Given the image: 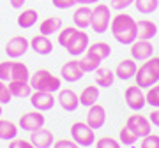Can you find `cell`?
<instances>
[{
    "label": "cell",
    "instance_id": "obj_1",
    "mask_svg": "<svg viewBox=\"0 0 159 148\" xmlns=\"http://www.w3.org/2000/svg\"><path fill=\"white\" fill-rule=\"evenodd\" d=\"M110 30H111L115 41L124 46H131L136 41V21L127 12L120 11L117 16L111 18Z\"/></svg>",
    "mask_w": 159,
    "mask_h": 148
},
{
    "label": "cell",
    "instance_id": "obj_2",
    "mask_svg": "<svg viewBox=\"0 0 159 148\" xmlns=\"http://www.w3.org/2000/svg\"><path fill=\"white\" fill-rule=\"evenodd\" d=\"M30 86L37 92H51L55 94L62 88V80L51 74L48 69H37L34 74H30Z\"/></svg>",
    "mask_w": 159,
    "mask_h": 148
},
{
    "label": "cell",
    "instance_id": "obj_3",
    "mask_svg": "<svg viewBox=\"0 0 159 148\" xmlns=\"http://www.w3.org/2000/svg\"><path fill=\"white\" fill-rule=\"evenodd\" d=\"M136 85L140 88H150L159 81V57H150L136 71Z\"/></svg>",
    "mask_w": 159,
    "mask_h": 148
},
{
    "label": "cell",
    "instance_id": "obj_4",
    "mask_svg": "<svg viewBox=\"0 0 159 148\" xmlns=\"http://www.w3.org/2000/svg\"><path fill=\"white\" fill-rule=\"evenodd\" d=\"M111 9L106 4H97L92 9V21H90V28L96 34H104L108 32L110 23H111Z\"/></svg>",
    "mask_w": 159,
    "mask_h": 148
},
{
    "label": "cell",
    "instance_id": "obj_5",
    "mask_svg": "<svg viewBox=\"0 0 159 148\" xmlns=\"http://www.w3.org/2000/svg\"><path fill=\"white\" fill-rule=\"evenodd\" d=\"M71 139H74L80 146H92L96 141V131L87 122H74L71 125Z\"/></svg>",
    "mask_w": 159,
    "mask_h": 148
},
{
    "label": "cell",
    "instance_id": "obj_6",
    "mask_svg": "<svg viewBox=\"0 0 159 148\" xmlns=\"http://www.w3.org/2000/svg\"><path fill=\"white\" fill-rule=\"evenodd\" d=\"M124 99L127 108L133 109V111H142L145 106H147V97H145V92L143 88H140L138 85L127 86L124 92Z\"/></svg>",
    "mask_w": 159,
    "mask_h": 148
},
{
    "label": "cell",
    "instance_id": "obj_7",
    "mask_svg": "<svg viewBox=\"0 0 159 148\" xmlns=\"http://www.w3.org/2000/svg\"><path fill=\"white\" fill-rule=\"evenodd\" d=\"M152 124H150V120L147 118V116H143V115H131V116H127V120H125V127L129 129V131H133L134 134L138 136V139H142V137H145L147 134H150V129H152Z\"/></svg>",
    "mask_w": 159,
    "mask_h": 148
},
{
    "label": "cell",
    "instance_id": "obj_8",
    "mask_svg": "<svg viewBox=\"0 0 159 148\" xmlns=\"http://www.w3.org/2000/svg\"><path fill=\"white\" fill-rule=\"evenodd\" d=\"M44 122H46V118H44V115H43V111L34 109V111H29V113H23L20 116L18 125L21 127L23 131L34 132L37 129H41V127H44Z\"/></svg>",
    "mask_w": 159,
    "mask_h": 148
},
{
    "label": "cell",
    "instance_id": "obj_9",
    "mask_svg": "<svg viewBox=\"0 0 159 148\" xmlns=\"http://www.w3.org/2000/svg\"><path fill=\"white\" fill-rule=\"evenodd\" d=\"M29 48H30V41L25 35H14V37L7 41L6 55L9 58H20L29 51Z\"/></svg>",
    "mask_w": 159,
    "mask_h": 148
},
{
    "label": "cell",
    "instance_id": "obj_10",
    "mask_svg": "<svg viewBox=\"0 0 159 148\" xmlns=\"http://www.w3.org/2000/svg\"><path fill=\"white\" fill-rule=\"evenodd\" d=\"M29 99H30V104H32L34 109H37V111H50V109H53V106L57 104V99L53 97L51 92L34 90Z\"/></svg>",
    "mask_w": 159,
    "mask_h": 148
},
{
    "label": "cell",
    "instance_id": "obj_11",
    "mask_svg": "<svg viewBox=\"0 0 159 148\" xmlns=\"http://www.w3.org/2000/svg\"><path fill=\"white\" fill-rule=\"evenodd\" d=\"M89 44H90V37H89V34L83 32V30H78L76 35L73 37V41H71L69 46L66 48V51H67L71 57H80V55H83V53L87 51Z\"/></svg>",
    "mask_w": 159,
    "mask_h": 148
},
{
    "label": "cell",
    "instance_id": "obj_12",
    "mask_svg": "<svg viewBox=\"0 0 159 148\" xmlns=\"http://www.w3.org/2000/svg\"><path fill=\"white\" fill-rule=\"evenodd\" d=\"M60 76H62V80H66L67 83H76V81H80L85 76V71L80 65V60H69V62H66L62 65Z\"/></svg>",
    "mask_w": 159,
    "mask_h": 148
},
{
    "label": "cell",
    "instance_id": "obj_13",
    "mask_svg": "<svg viewBox=\"0 0 159 148\" xmlns=\"http://www.w3.org/2000/svg\"><path fill=\"white\" fill-rule=\"evenodd\" d=\"M131 57L134 60H148L150 57H154V44L150 41L136 39L131 44Z\"/></svg>",
    "mask_w": 159,
    "mask_h": 148
},
{
    "label": "cell",
    "instance_id": "obj_14",
    "mask_svg": "<svg viewBox=\"0 0 159 148\" xmlns=\"http://www.w3.org/2000/svg\"><path fill=\"white\" fill-rule=\"evenodd\" d=\"M57 102L60 104V108H62L64 111L73 113V111H76L78 106H80V97L76 95L71 88H60V90H58Z\"/></svg>",
    "mask_w": 159,
    "mask_h": 148
},
{
    "label": "cell",
    "instance_id": "obj_15",
    "mask_svg": "<svg viewBox=\"0 0 159 148\" xmlns=\"http://www.w3.org/2000/svg\"><path fill=\"white\" fill-rule=\"evenodd\" d=\"M104 122H106V109L97 102L89 106V111H87V124H89L94 131H97V129H101V127L104 125Z\"/></svg>",
    "mask_w": 159,
    "mask_h": 148
},
{
    "label": "cell",
    "instance_id": "obj_16",
    "mask_svg": "<svg viewBox=\"0 0 159 148\" xmlns=\"http://www.w3.org/2000/svg\"><path fill=\"white\" fill-rule=\"evenodd\" d=\"M30 143H32L35 148H50V146H53L55 137H53V132H51L50 129L41 127L37 131L30 132Z\"/></svg>",
    "mask_w": 159,
    "mask_h": 148
},
{
    "label": "cell",
    "instance_id": "obj_17",
    "mask_svg": "<svg viewBox=\"0 0 159 148\" xmlns=\"http://www.w3.org/2000/svg\"><path fill=\"white\" fill-rule=\"evenodd\" d=\"M136 62H134V58L131 60V58H124V60H120L117 63V69H115V76L122 81H127L131 78H134L136 76Z\"/></svg>",
    "mask_w": 159,
    "mask_h": 148
},
{
    "label": "cell",
    "instance_id": "obj_18",
    "mask_svg": "<svg viewBox=\"0 0 159 148\" xmlns=\"http://www.w3.org/2000/svg\"><path fill=\"white\" fill-rule=\"evenodd\" d=\"M90 21H92V9L89 6H80L74 9L73 12V23L74 27L80 30H85L90 27Z\"/></svg>",
    "mask_w": 159,
    "mask_h": 148
},
{
    "label": "cell",
    "instance_id": "obj_19",
    "mask_svg": "<svg viewBox=\"0 0 159 148\" xmlns=\"http://www.w3.org/2000/svg\"><path fill=\"white\" fill-rule=\"evenodd\" d=\"M30 48L34 50V53H37L41 57H46V55H50L53 51V42H51V39L48 35L39 34L30 39Z\"/></svg>",
    "mask_w": 159,
    "mask_h": 148
},
{
    "label": "cell",
    "instance_id": "obj_20",
    "mask_svg": "<svg viewBox=\"0 0 159 148\" xmlns=\"http://www.w3.org/2000/svg\"><path fill=\"white\" fill-rule=\"evenodd\" d=\"M157 35V25L150 20H140L136 21V39L152 41Z\"/></svg>",
    "mask_w": 159,
    "mask_h": 148
},
{
    "label": "cell",
    "instance_id": "obj_21",
    "mask_svg": "<svg viewBox=\"0 0 159 148\" xmlns=\"http://www.w3.org/2000/svg\"><path fill=\"white\" fill-rule=\"evenodd\" d=\"M85 53H87V57L96 58V60L102 62L104 58H108L110 55H111V46H110L108 42L97 41V42H94V44H89V48H87Z\"/></svg>",
    "mask_w": 159,
    "mask_h": 148
},
{
    "label": "cell",
    "instance_id": "obj_22",
    "mask_svg": "<svg viewBox=\"0 0 159 148\" xmlns=\"http://www.w3.org/2000/svg\"><path fill=\"white\" fill-rule=\"evenodd\" d=\"M9 92H11L12 97H18V99H25V97H30L34 88L30 86V81H23V80H11L9 81Z\"/></svg>",
    "mask_w": 159,
    "mask_h": 148
},
{
    "label": "cell",
    "instance_id": "obj_23",
    "mask_svg": "<svg viewBox=\"0 0 159 148\" xmlns=\"http://www.w3.org/2000/svg\"><path fill=\"white\" fill-rule=\"evenodd\" d=\"M94 80H96V85L101 86V88H110V86L115 83V72L111 69L106 67H99L94 71Z\"/></svg>",
    "mask_w": 159,
    "mask_h": 148
},
{
    "label": "cell",
    "instance_id": "obj_24",
    "mask_svg": "<svg viewBox=\"0 0 159 148\" xmlns=\"http://www.w3.org/2000/svg\"><path fill=\"white\" fill-rule=\"evenodd\" d=\"M62 20L58 16H50V18H46V20H43L39 25V34L43 35H53V34H57V32H60V28H62Z\"/></svg>",
    "mask_w": 159,
    "mask_h": 148
},
{
    "label": "cell",
    "instance_id": "obj_25",
    "mask_svg": "<svg viewBox=\"0 0 159 148\" xmlns=\"http://www.w3.org/2000/svg\"><path fill=\"white\" fill-rule=\"evenodd\" d=\"M97 99H99V86L97 85L85 86V88L81 90V94H80V104L85 106V108H89V106H92V104H96Z\"/></svg>",
    "mask_w": 159,
    "mask_h": 148
},
{
    "label": "cell",
    "instance_id": "obj_26",
    "mask_svg": "<svg viewBox=\"0 0 159 148\" xmlns=\"http://www.w3.org/2000/svg\"><path fill=\"white\" fill-rule=\"evenodd\" d=\"M37 18H39V14H37V11L35 9H23L20 14H18V27L20 28H32L35 23H37Z\"/></svg>",
    "mask_w": 159,
    "mask_h": 148
},
{
    "label": "cell",
    "instance_id": "obj_27",
    "mask_svg": "<svg viewBox=\"0 0 159 148\" xmlns=\"http://www.w3.org/2000/svg\"><path fill=\"white\" fill-rule=\"evenodd\" d=\"M18 137V125L11 120H4L0 118V139L4 141H11Z\"/></svg>",
    "mask_w": 159,
    "mask_h": 148
},
{
    "label": "cell",
    "instance_id": "obj_28",
    "mask_svg": "<svg viewBox=\"0 0 159 148\" xmlns=\"http://www.w3.org/2000/svg\"><path fill=\"white\" fill-rule=\"evenodd\" d=\"M11 80H23V81H29L30 80V71H29V67H27V63L14 62V60H12Z\"/></svg>",
    "mask_w": 159,
    "mask_h": 148
},
{
    "label": "cell",
    "instance_id": "obj_29",
    "mask_svg": "<svg viewBox=\"0 0 159 148\" xmlns=\"http://www.w3.org/2000/svg\"><path fill=\"white\" fill-rule=\"evenodd\" d=\"M134 7L140 14H152L157 11L159 0H134Z\"/></svg>",
    "mask_w": 159,
    "mask_h": 148
},
{
    "label": "cell",
    "instance_id": "obj_30",
    "mask_svg": "<svg viewBox=\"0 0 159 148\" xmlns=\"http://www.w3.org/2000/svg\"><path fill=\"white\" fill-rule=\"evenodd\" d=\"M78 30L80 28H76V27H66V28H60V32H58V44L66 50V48L69 46V42L73 41V37L76 35Z\"/></svg>",
    "mask_w": 159,
    "mask_h": 148
},
{
    "label": "cell",
    "instance_id": "obj_31",
    "mask_svg": "<svg viewBox=\"0 0 159 148\" xmlns=\"http://www.w3.org/2000/svg\"><path fill=\"white\" fill-rule=\"evenodd\" d=\"M119 139H120V143H122V145L133 146V145H134V143L138 141V136H136V134H134L133 131H129V129H127V127L124 125V127H122V129L119 131Z\"/></svg>",
    "mask_w": 159,
    "mask_h": 148
},
{
    "label": "cell",
    "instance_id": "obj_32",
    "mask_svg": "<svg viewBox=\"0 0 159 148\" xmlns=\"http://www.w3.org/2000/svg\"><path fill=\"white\" fill-rule=\"evenodd\" d=\"M147 97V104L152 108H159V85H154L148 88V92L145 94Z\"/></svg>",
    "mask_w": 159,
    "mask_h": 148
},
{
    "label": "cell",
    "instance_id": "obj_33",
    "mask_svg": "<svg viewBox=\"0 0 159 148\" xmlns=\"http://www.w3.org/2000/svg\"><path fill=\"white\" fill-rule=\"evenodd\" d=\"M80 65H81V69L85 71V72H94L99 65H101V62L99 60H96V58H90V57H83L81 60H80Z\"/></svg>",
    "mask_w": 159,
    "mask_h": 148
},
{
    "label": "cell",
    "instance_id": "obj_34",
    "mask_svg": "<svg viewBox=\"0 0 159 148\" xmlns=\"http://www.w3.org/2000/svg\"><path fill=\"white\" fill-rule=\"evenodd\" d=\"M140 148H159V136L157 134H147L140 139Z\"/></svg>",
    "mask_w": 159,
    "mask_h": 148
},
{
    "label": "cell",
    "instance_id": "obj_35",
    "mask_svg": "<svg viewBox=\"0 0 159 148\" xmlns=\"http://www.w3.org/2000/svg\"><path fill=\"white\" fill-rule=\"evenodd\" d=\"M96 148H120V143L111 136H104L101 139H97Z\"/></svg>",
    "mask_w": 159,
    "mask_h": 148
},
{
    "label": "cell",
    "instance_id": "obj_36",
    "mask_svg": "<svg viewBox=\"0 0 159 148\" xmlns=\"http://www.w3.org/2000/svg\"><path fill=\"white\" fill-rule=\"evenodd\" d=\"M11 67H12V60L0 62V80L2 81H11Z\"/></svg>",
    "mask_w": 159,
    "mask_h": 148
},
{
    "label": "cell",
    "instance_id": "obj_37",
    "mask_svg": "<svg viewBox=\"0 0 159 148\" xmlns=\"http://www.w3.org/2000/svg\"><path fill=\"white\" fill-rule=\"evenodd\" d=\"M11 92H9V86L6 85V81L0 80V104H9L11 102Z\"/></svg>",
    "mask_w": 159,
    "mask_h": 148
},
{
    "label": "cell",
    "instance_id": "obj_38",
    "mask_svg": "<svg viewBox=\"0 0 159 148\" xmlns=\"http://www.w3.org/2000/svg\"><path fill=\"white\" fill-rule=\"evenodd\" d=\"M53 148H80V145L74 139H66V137H62V139H57V141L53 143Z\"/></svg>",
    "mask_w": 159,
    "mask_h": 148
},
{
    "label": "cell",
    "instance_id": "obj_39",
    "mask_svg": "<svg viewBox=\"0 0 159 148\" xmlns=\"http://www.w3.org/2000/svg\"><path fill=\"white\" fill-rule=\"evenodd\" d=\"M134 4V0H111V9H115V11H124V9H127L129 6H133Z\"/></svg>",
    "mask_w": 159,
    "mask_h": 148
},
{
    "label": "cell",
    "instance_id": "obj_40",
    "mask_svg": "<svg viewBox=\"0 0 159 148\" xmlns=\"http://www.w3.org/2000/svg\"><path fill=\"white\" fill-rule=\"evenodd\" d=\"M7 146H9V148H35L30 141H25V139H18V137L11 139Z\"/></svg>",
    "mask_w": 159,
    "mask_h": 148
},
{
    "label": "cell",
    "instance_id": "obj_41",
    "mask_svg": "<svg viewBox=\"0 0 159 148\" xmlns=\"http://www.w3.org/2000/svg\"><path fill=\"white\" fill-rule=\"evenodd\" d=\"M51 4L57 9H71L76 6V0H51Z\"/></svg>",
    "mask_w": 159,
    "mask_h": 148
},
{
    "label": "cell",
    "instance_id": "obj_42",
    "mask_svg": "<svg viewBox=\"0 0 159 148\" xmlns=\"http://www.w3.org/2000/svg\"><path fill=\"white\" fill-rule=\"evenodd\" d=\"M150 124H152V125H156V127H159V108H156L152 111V113H150Z\"/></svg>",
    "mask_w": 159,
    "mask_h": 148
},
{
    "label": "cell",
    "instance_id": "obj_43",
    "mask_svg": "<svg viewBox=\"0 0 159 148\" xmlns=\"http://www.w3.org/2000/svg\"><path fill=\"white\" fill-rule=\"evenodd\" d=\"M25 2H27V0H9V4H11L12 9H21V7L25 6Z\"/></svg>",
    "mask_w": 159,
    "mask_h": 148
},
{
    "label": "cell",
    "instance_id": "obj_44",
    "mask_svg": "<svg viewBox=\"0 0 159 148\" xmlns=\"http://www.w3.org/2000/svg\"><path fill=\"white\" fill-rule=\"evenodd\" d=\"M101 0H76V4H81V6H89V4H99Z\"/></svg>",
    "mask_w": 159,
    "mask_h": 148
},
{
    "label": "cell",
    "instance_id": "obj_45",
    "mask_svg": "<svg viewBox=\"0 0 159 148\" xmlns=\"http://www.w3.org/2000/svg\"><path fill=\"white\" fill-rule=\"evenodd\" d=\"M0 116H2V104H0Z\"/></svg>",
    "mask_w": 159,
    "mask_h": 148
}]
</instances>
